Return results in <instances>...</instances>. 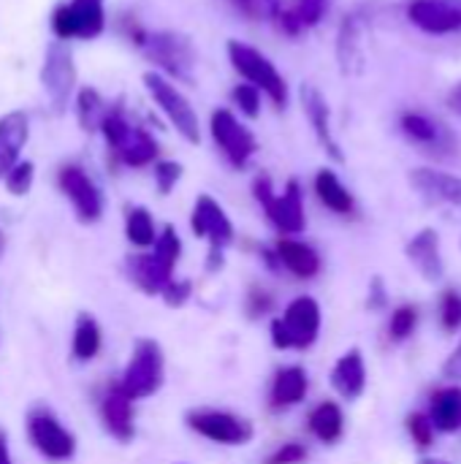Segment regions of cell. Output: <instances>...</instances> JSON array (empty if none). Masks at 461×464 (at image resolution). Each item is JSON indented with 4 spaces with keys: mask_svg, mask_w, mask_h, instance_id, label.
Returning <instances> with one entry per match:
<instances>
[{
    "mask_svg": "<svg viewBox=\"0 0 461 464\" xmlns=\"http://www.w3.org/2000/svg\"><path fill=\"white\" fill-rule=\"evenodd\" d=\"M101 133L106 136V144L109 150L125 163V166H133V169H141V166H149L155 163L160 147L158 141L152 139V133L136 122H130L122 101H117L114 106L106 109V117L101 122Z\"/></svg>",
    "mask_w": 461,
    "mask_h": 464,
    "instance_id": "obj_1",
    "label": "cell"
},
{
    "mask_svg": "<svg viewBox=\"0 0 461 464\" xmlns=\"http://www.w3.org/2000/svg\"><path fill=\"white\" fill-rule=\"evenodd\" d=\"M144 54L160 68L166 71L171 79L182 82V84H193L196 82V46L185 33L177 30H158V33H147L141 41Z\"/></svg>",
    "mask_w": 461,
    "mask_h": 464,
    "instance_id": "obj_2",
    "label": "cell"
},
{
    "mask_svg": "<svg viewBox=\"0 0 461 464\" xmlns=\"http://www.w3.org/2000/svg\"><path fill=\"white\" fill-rule=\"evenodd\" d=\"M228 60H231L234 71L255 90H264L277 109H283L288 103V84L266 54H261L258 49H253L242 41H228Z\"/></svg>",
    "mask_w": 461,
    "mask_h": 464,
    "instance_id": "obj_3",
    "label": "cell"
},
{
    "mask_svg": "<svg viewBox=\"0 0 461 464\" xmlns=\"http://www.w3.org/2000/svg\"><path fill=\"white\" fill-rule=\"evenodd\" d=\"M321 332V307L312 296H299L285 307V315L272 324V343L280 351H307Z\"/></svg>",
    "mask_w": 461,
    "mask_h": 464,
    "instance_id": "obj_4",
    "label": "cell"
},
{
    "mask_svg": "<svg viewBox=\"0 0 461 464\" xmlns=\"http://www.w3.org/2000/svg\"><path fill=\"white\" fill-rule=\"evenodd\" d=\"M253 193L258 198V204L264 207L266 218L283 231V234H302L304 226H307V218H304V201H302V188L296 179L288 182L285 193H274L272 188V179L269 177H258L255 185H253Z\"/></svg>",
    "mask_w": 461,
    "mask_h": 464,
    "instance_id": "obj_5",
    "label": "cell"
},
{
    "mask_svg": "<svg viewBox=\"0 0 461 464\" xmlns=\"http://www.w3.org/2000/svg\"><path fill=\"white\" fill-rule=\"evenodd\" d=\"M144 87L149 92V98L155 101V106L168 117V122L177 128V133L190 141V144H198L201 141V128H198V114L193 111L190 101L160 73L149 71L144 73Z\"/></svg>",
    "mask_w": 461,
    "mask_h": 464,
    "instance_id": "obj_6",
    "label": "cell"
},
{
    "mask_svg": "<svg viewBox=\"0 0 461 464\" xmlns=\"http://www.w3.org/2000/svg\"><path fill=\"white\" fill-rule=\"evenodd\" d=\"M163 386V353L160 345L152 340H141L125 367V375L120 381V389L130 400L152 397Z\"/></svg>",
    "mask_w": 461,
    "mask_h": 464,
    "instance_id": "obj_7",
    "label": "cell"
},
{
    "mask_svg": "<svg viewBox=\"0 0 461 464\" xmlns=\"http://www.w3.org/2000/svg\"><path fill=\"white\" fill-rule=\"evenodd\" d=\"M106 27V11L103 0H71L54 8L52 14V30L60 41L71 38H98Z\"/></svg>",
    "mask_w": 461,
    "mask_h": 464,
    "instance_id": "obj_8",
    "label": "cell"
},
{
    "mask_svg": "<svg viewBox=\"0 0 461 464\" xmlns=\"http://www.w3.org/2000/svg\"><path fill=\"white\" fill-rule=\"evenodd\" d=\"M41 84L43 92L52 103L54 114H62L68 106V98L73 92L76 84V65H73V54L62 41H52L46 54H43V65H41Z\"/></svg>",
    "mask_w": 461,
    "mask_h": 464,
    "instance_id": "obj_9",
    "label": "cell"
},
{
    "mask_svg": "<svg viewBox=\"0 0 461 464\" xmlns=\"http://www.w3.org/2000/svg\"><path fill=\"white\" fill-rule=\"evenodd\" d=\"M27 435H30L33 449L43 459H49V462H68L76 454V438L46 408L30 411V416H27Z\"/></svg>",
    "mask_w": 461,
    "mask_h": 464,
    "instance_id": "obj_10",
    "label": "cell"
},
{
    "mask_svg": "<svg viewBox=\"0 0 461 464\" xmlns=\"http://www.w3.org/2000/svg\"><path fill=\"white\" fill-rule=\"evenodd\" d=\"M193 234L209 239V269L223 264V250L234 242V226L212 196H198L190 218Z\"/></svg>",
    "mask_w": 461,
    "mask_h": 464,
    "instance_id": "obj_11",
    "label": "cell"
},
{
    "mask_svg": "<svg viewBox=\"0 0 461 464\" xmlns=\"http://www.w3.org/2000/svg\"><path fill=\"white\" fill-rule=\"evenodd\" d=\"M185 421L193 432L220 446H245L253 440V424L228 411L201 408V411H190Z\"/></svg>",
    "mask_w": 461,
    "mask_h": 464,
    "instance_id": "obj_12",
    "label": "cell"
},
{
    "mask_svg": "<svg viewBox=\"0 0 461 464\" xmlns=\"http://www.w3.org/2000/svg\"><path fill=\"white\" fill-rule=\"evenodd\" d=\"M212 139L220 147V152L228 158V163L234 169H245L250 163V158L258 152V141L255 136L236 120L234 111L228 109H217L212 114Z\"/></svg>",
    "mask_w": 461,
    "mask_h": 464,
    "instance_id": "obj_13",
    "label": "cell"
},
{
    "mask_svg": "<svg viewBox=\"0 0 461 464\" xmlns=\"http://www.w3.org/2000/svg\"><path fill=\"white\" fill-rule=\"evenodd\" d=\"M399 125H402V133L413 144H418L424 152H429L435 158H451L459 150L456 133L448 130L435 117H427V114H418V111H408V114H402Z\"/></svg>",
    "mask_w": 461,
    "mask_h": 464,
    "instance_id": "obj_14",
    "label": "cell"
},
{
    "mask_svg": "<svg viewBox=\"0 0 461 464\" xmlns=\"http://www.w3.org/2000/svg\"><path fill=\"white\" fill-rule=\"evenodd\" d=\"M60 188L76 209L82 223H95L103 215V196L92 177L82 166H62L60 169Z\"/></svg>",
    "mask_w": 461,
    "mask_h": 464,
    "instance_id": "obj_15",
    "label": "cell"
},
{
    "mask_svg": "<svg viewBox=\"0 0 461 464\" xmlns=\"http://www.w3.org/2000/svg\"><path fill=\"white\" fill-rule=\"evenodd\" d=\"M408 19L432 35H448L461 30V5L454 0H413L408 5Z\"/></svg>",
    "mask_w": 461,
    "mask_h": 464,
    "instance_id": "obj_16",
    "label": "cell"
},
{
    "mask_svg": "<svg viewBox=\"0 0 461 464\" xmlns=\"http://www.w3.org/2000/svg\"><path fill=\"white\" fill-rule=\"evenodd\" d=\"M405 256L410 258V264L418 269V275L437 285L446 277V261L440 253V234L435 228H421L405 247Z\"/></svg>",
    "mask_w": 461,
    "mask_h": 464,
    "instance_id": "obj_17",
    "label": "cell"
},
{
    "mask_svg": "<svg viewBox=\"0 0 461 464\" xmlns=\"http://www.w3.org/2000/svg\"><path fill=\"white\" fill-rule=\"evenodd\" d=\"M299 95H302L304 114H307V120H310V125H312V130H315L321 147L329 152V158H334V160L342 163L345 155H342V150H340V144H337V139H334V130H331V109H329V101H326L323 92H321L318 87H312V84H304Z\"/></svg>",
    "mask_w": 461,
    "mask_h": 464,
    "instance_id": "obj_18",
    "label": "cell"
},
{
    "mask_svg": "<svg viewBox=\"0 0 461 464\" xmlns=\"http://www.w3.org/2000/svg\"><path fill=\"white\" fill-rule=\"evenodd\" d=\"M410 185L427 204L461 207V177L437 171V169H413Z\"/></svg>",
    "mask_w": 461,
    "mask_h": 464,
    "instance_id": "obj_19",
    "label": "cell"
},
{
    "mask_svg": "<svg viewBox=\"0 0 461 464\" xmlns=\"http://www.w3.org/2000/svg\"><path fill=\"white\" fill-rule=\"evenodd\" d=\"M361 35H364V16L348 14L340 24V33H337V60H340V68L345 76H356L364 71Z\"/></svg>",
    "mask_w": 461,
    "mask_h": 464,
    "instance_id": "obj_20",
    "label": "cell"
},
{
    "mask_svg": "<svg viewBox=\"0 0 461 464\" xmlns=\"http://www.w3.org/2000/svg\"><path fill=\"white\" fill-rule=\"evenodd\" d=\"M30 136V120L24 111H11L0 117V179L19 163V152L24 150Z\"/></svg>",
    "mask_w": 461,
    "mask_h": 464,
    "instance_id": "obj_21",
    "label": "cell"
},
{
    "mask_svg": "<svg viewBox=\"0 0 461 464\" xmlns=\"http://www.w3.org/2000/svg\"><path fill=\"white\" fill-rule=\"evenodd\" d=\"M331 389L342 400H351V402L364 394V389H367V364H364V353L359 348L340 356V362L331 370Z\"/></svg>",
    "mask_w": 461,
    "mask_h": 464,
    "instance_id": "obj_22",
    "label": "cell"
},
{
    "mask_svg": "<svg viewBox=\"0 0 461 464\" xmlns=\"http://www.w3.org/2000/svg\"><path fill=\"white\" fill-rule=\"evenodd\" d=\"M274 258H277V266H285L293 277H302V280H310L321 272V256L299 242V239H280L274 245Z\"/></svg>",
    "mask_w": 461,
    "mask_h": 464,
    "instance_id": "obj_23",
    "label": "cell"
},
{
    "mask_svg": "<svg viewBox=\"0 0 461 464\" xmlns=\"http://www.w3.org/2000/svg\"><path fill=\"white\" fill-rule=\"evenodd\" d=\"M101 416H103L106 430H109L117 440L128 443V440L133 438V400H130L120 386H114V389L106 394V400H103V405H101Z\"/></svg>",
    "mask_w": 461,
    "mask_h": 464,
    "instance_id": "obj_24",
    "label": "cell"
},
{
    "mask_svg": "<svg viewBox=\"0 0 461 464\" xmlns=\"http://www.w3.org/2000/svg\"><path fill=\"white\" fill-rule=\"evenodd\" d=\"M334 0H296L291 8H283L277 22H280V30L288 33V35H299L315 24L323 22V16L329 14Z\"/></svg>",
    "mask_w": 461,
    "mask_h": 464,
    "instance_id": "obj_25",
    "label": "cell"
},
{
    "mask_svg": "<svg viewBox=\"0 0 461 464\" xmlns=\"http://www.w3.org/2000/svg\"><path fill=\"white\" fill-rule=\"evenodd\" d=\"M128 269H130V280L147 291V294H163L166 285L171 283V269L168 264H163L155 253L149 256H136L128 261Z\"/></svg>",
    "mask_w": 461,
    "mask_h": 464,
    "instance_id": "obj_26",
    "label": "cell"
},
{
    "mask_svg": "<svg viewBox=\"0 0 461 464\" xmlns=\"http://www.w3.org/2000/svg\"><path fill=\"white\" fill-rule=\"evenodd\" d=\"M429 424L440 432H459L461 430V389L448 386L432 394L429 402Z\"/></svg>",
    "mask_w": 461,
    "mask_h": 464,
    "instance_id": "obj_27",
    "label": "cell"
},
{
    "mask_svg": "<svg viewBox=\"0 0 461 464\" xmlns=\"http://www.w3.org/2000/svg\"><path fill=\"white\" fill-rule=\"evenodd\" d=\"M307 389H310V381L302 367H283L272 386V408L280 411V408L299 405L307 397Z\"/></svg>",
    "mask_w": 461,
    "mask_h": 464,
    "instance_id": "obj_28",
    "label": "cell"
},
{
    "mask_svg": "<svg viewBox=\"0 0 461 464\" xmlns=\"http://www.w3.org/2000/svg\"><path fill=\"white\" fill-rule=\"evenodd\" d=\"M315 193L321 198V204L337 215H351L356 209V201L351 196V190L340 182V177L331 169H321L315 177Z\"/></svg>",
    "mask_w": 461,
    "mask_h": 464,
    "instance_id": "obj_29",
    "label": "cell"
},
{
    "mask_svg": "<svg viewBox=\"0 0 461 464\" xmlns=\"http://www.w3.org/2000/svg\"><path fill=\"white\" fill-rule=\"evenodd\" d=\"M310 432L321 443H337L345 432V416L337 402H321L310 413Z\"/></svg>",
    "mask_w": 461,
    "mask_h": 464,
    "instance_id": "obj_30",
    "label": "cell"
},
{
    "mask_svg": "<svg viewBox=\"0 0 461 464\" xmlns=\"http://www.w3.org/2000/svg\"><path fill=\"white\" fill-rule=\"evenodd\" d=\"M71 348H73V356L79 362H90V359L98 356V351H101V326L95 324V318L79 315Z\"/></svg>",
    "mask_w": 461,
    "mask_h": 464,
    "instance_id": "obj_31",
    "label": "cell"
},
{
    "mask_svg": "<svg viewBox=\"0 0 461 464\" xmlns=\"http://www.w3.org/2000/svg\"><path fill=\"white\" fill-rule=\"evenodd\" d=\"M106 101L101 98L98 90L92 87H84L76 98V117H79V125L84 130H101V122L106 117Z\"/></svg>",
    "mask_w": 461,
    "mask_h": 464,
    "instance_id": "obj_32",
    "label": "cell"
},
{
    "mask_svg": "<svg viewBox=\"0 0 461 464\" xmlns=\"http://www.w3.org/2000/svg\"><path fill=\"white\" fill-rule=\"evenodd\" d=\"M125 234H128L130 245H136V247H152V245H155V239H158V231H155V220H152V215H149L144 207H133V209H128Z\"/></svg>",
    "mask_w": 461,
    "mask_h": 464,
    "instance_id": "obj_33",
    "label": "cell"
},
{
    "mask_svg": "<svg viewBox=\"0 0 461 464\" xmlns=\"http://www.w3.org/2000/svg\"><path fill=\"white\" fill-rule=\"evenodd\" d=\"M239 14H245L253 22H269L277 19L285 8V0H231Z\"/></svg>",
    "mask_w": 461,
    "mask_h": 464,
    "instance_id": "obj_34",
    "label": "cell"
},
{
    "mask_svg": "<svg viewBox=\"0 0 461 464\" xmlns=\"http://www.w3.org/2000/svg\"><path fill=\"white\" fill-rule=\"evenodd\" d=\"M418 326V310L413 304H405L399 307L394 315H391V324H389V334L394 343H405Z\"/></svg>",
    "mask_w": 461,
    "mask_h": 464,
    "instance_id": "obj_35",
    "label": "cell"
},
{
    "mask_svg": "<svg viewBox=\"0 0 461 464\" xmlns=\"http://www.w3.org/2000/svg\"><path fill=\"white\" fill-rule=\"evenodd\" d=\"M33 177H35V166L30 160H19L3 179L11 196H24L33 188Z\"/></svg>",
    "mask_w": 461,
    "mask_h": 464,
    "instance_id": "obj_36",
    "label": "cell"
},
{
    "mask_svg": "<svg viewBox=\"0 0 461 464\" xmlns=\"http://www.w3.org/2000/svg\"><path fill=\"white\" fill-rule=\"evenodd\" d=\"M231 98L242 109L245 117L255 120L261 114V90H255L253 84H236L234 92H231Z\"/></svg>",
    "mask_w": 461,
    "mask_h": 464,
    "instance_id": "obj_37",
    "label": "cell"
},
{
    "mask_svg": "<svg viewBox=\"0 0 461 464\" xmlns=\"http://www.w3.org/2000/svg\"><path fill=\"white\" fill-rule=\"evenodd\" d=\"M155 256L163 261V264H168V266H174L177 264V258H179V253H182V242H179V237H177V231L168 226V228H163V234L155 239Z\"/></svg>",
    "mask_w": 461,
    "mask_h": 464,
    "instance_id": "obj_38",
    "label": "cell"
},
{
    "mask_svg": "<svg viewBox=\"0 0 461 464\" xmlns=\"http://www.w3.org/2000/svg\"><path fill=\"white\" fill-rule=\"evenodd\" d=\"M440 321L446 332H456L461 326V296L454 288H448L440 299Z\"/></svg>",
    "mask_w": 461,
    "mask_h": 464,
    "instance_id": "obj_39",
    "label": "cell"
},
{
    "mask_svg": "<svg viewBox=\"0 0 461 464\" xmlns=\"http://www.w3.org/2000/svg\"><path fill=\"white\" fill-rule=\"evenodd\" d=\"M408 430H410V435H413V440H416V446L418 449H429L432 446V440H435V427L429 424V419H427V413H410L408 416Z\"/></svg>",
    "mask_w": 461,
    "mask_h": 464,
    "instance_id": "obj_40",
    "label": "cell"
},
{
    "mask_svg": "<svg viewBox=\"0 0 461 464\" xmlns=\"http://www.w3.org/2000/svg\"><path fill=\"white\" fill-rule=\"evenodd\" d=\"M179 177H182V166L179 163H174V160H158L155 163V182H158V190L163 196L171 193V188L179 182Z\"/></svg>",
    "mask_w": 461,
    "mask_h": 464,
    "instance_id": "obj_41",
    "label": "cell"
},
{
    "mask_svg": "<svg viewBox=\"0 0 461 464\" xmlns=\"http://www.w3.org/2000/svg\"><path fill=\"white\" fill-rule=\"evenodd\" d=\"M304 459H307V449L302 443H285L266 459V464H302Z\"/></svg>",
    "mask_w": 461,
    "mask_h": 464,
    "instance_id": "obj_42",
    "label": "cell"
},
{
    "mask_svg": "<svg viewBox=\"0 0 461 464\" xmlns=\"http://www.w3.org/2000/svg\"><path fill=\"white\" fill-rule=\"evenodd\" d=\"M190 296V283L187 280H182V283H168L166 285V291H163V299H166V304L168 307H179V304H185V299Z\"/></svg>",
    "mask_w": 461,
    "mask_h": 464,
    "instance_id": "obj_43",
    "label": "cell"
},
{
    "mask_svg": "<svg viewBox=\"0 0 461 464\" xmlns=\"http://www.w3.org/2000/svg\"><path fill=\"white\" fill-rule=\"evenodd\" d=\"M386 302H389V296H386V283H383V277H372V283H370V299H367V307H370V310H383V307H386Z\"/></svg>",
    "mask_w": 461,
    "mask_h": 464,
    "instance_id": "obj_44",
    "label": "cell"
},
{
    "mask_svg": "<svg viewBox=\"0 0 461 464\" xmlns=\"http://www.w3.org/2000/svg\"><path fill=\"white\" fill-rule=\"evenodd\" d=\"M443 375L451 381H461V343L456 345V351L448 356V362L443 364Z\"/></svg>",
    "mask_w": 461,
    "mask_h": 464,
    "instance_id": "obj_45",
    "label": "cell"
},
{
    "mask_svg": "<svg viewBox=\"0 0 461 464\" xmlns=\"http://www.w3.org/2000/svg\"><path fill=\"white\" fill-rule=\"evenodd\" d=\"M272 307V296L269 294H261V291H253L250 294V313L253 315H261Z\"/></svg>",
    "mask_w": 461,
    "mask_h": 464,
    "instance_id": "obj_46",
    "label": "cell"
},
{
    "mask_svg": "<svg viewBox=\"0 0 461 464\" xmlns=\"http://www.w3.org/2000/svg\"><path fill=\"white\" fill-rule=\"evenodd\" d=\"M446 106L456 114V117H461V82L448 92V98H446Z\"/></svg>",
    "mask_w": 461,
    "mask_h": 464,
    "instance_id": "obj_47",
    "label": "cell"
},
{
    "mask_svg": "<svg viewBox=\"0 0 461 464\" xmlns=\"http://www.w3.org/2000/svg\"><path fill=\"white\" fill-rule=\"evenodd\" d=\"M0 464H14L11 462V454H8V438H5L3 430H0Z\"/></svg>",
    "mask_w": 461,
    "mask_h": 464,
    "instance_id": "obj_48",
    "label": "cell"
},
{
    "mask_svg": "<svg viewBox=\"0 0 461 464\" xmlns=\"http://www.w3.org/2000/svg\"><path fill=\"white\" fill-rule=\"evenodd\" d=\"M3 250H5V237H3V231H0V258H3Z\"/></svg>",
    "mask_w": 461,
    "mask_h": 464,
    "instance_id": "obj_49",
    "label": "cell"
},
{
    "mask_svg": "<svg viewBox=\"0 0 461 464\" xmlns=\"http://www.w3.org/2000/svg\"><path fill=\"white\" fill-rule=\"evenodd\" d=\"M418 464H446V462H440V459H421Z\"/></svg>",
    "mask_w": 461,
    "mask_h": 464,
    "instance_id": "obj_50",
    "label": "cell"
}]
</instances>
